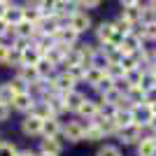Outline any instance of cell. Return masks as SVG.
<instances>
[{
    "instance_id": "cb8c5ba5",
    "label": "cell",
    "mask_w": 156,
    "mask_h": 156,
    "mask_svg": "<svg viewBox=\"0 0 156 156\" xmlns=\"http://www.w3.org/2000/svg\"><path fill=\"white\" fill-rule=\"evenodd\" d=\"M30 114H33V117H37L40 121H44V119L54 117V114H51V110H49V105H47V103H42V105H33Z\"/></svg>"
},
{
    "instance_id": "d6986e66",
    "label": "cell",
    "mask_w": 156,
    "mask_h": 156,
    "mask_svg": "<svg viewBox=\"0 0 156 156\" xmlns=\"http://www.w3.org/2000/svg\"><path fill=\"white\" fill-rule=\"evenodd\" d=\"M40 151L42 154H51V156H58L61 154V144L56 137H44L42 144H40Z\"/></svg>"
},
{
    "instance_id": "5bb4252c",
    "label": "cell",
    "mask_w": 156,
    "mask_h": 156,
    "mask_svg": "<svg viewBox=\"0 0 156 156\" xmlns=\"http://www.w3.org/2000/svg\"><path fill=\"white\" fill-rule=\"evenodd\" d=\"M21 130L26 133V135H40L42 133V121H40L37 117H26L23 119V124H21Z\"/></svg>"
},
{
    "instance_id": "277c9868",
    "label": "cell",
    "mask_w": 156,
    "mask_h": 156,
    "mask_svg": "<svg viewBox=\"0 0 156 156\" xmlns=\"http://www.w3.org/2000/svg\"><path fill=\"white\" fill-rule=\"evenodd\" d=\"M77 37H79V33H75L68 23H63V26L56 30V35H54V42H56V44H63V47H75Z\"/></svg>"
},
{
    "instance_id": "f546056e",
    "label": "cell",
    "mask_w": 156,
    "mask_h": 156,
    "mask_svg": "<svg viewBox=\"0 0 156 156\" xmlns=\"http://www.w3.org/2000/svg\"><path fill=\"white\" fill-rule=\"evenodd\" d=\"M7 58H9V47L0 42V63H7Z\"/></svg>"
},
{
    "instance_id": "30bf717a",
    "label": "cell",
    "mask_w": 156,
    "mask_h": 156,
    "mask_svg": "<svg viewBox=\"0 0 156 156\" xmlns=\"http://www.w3.org/2000/svg\"><path fill=\"white\" fill-rule=\"evenodd\" d=\"M19 79L26 82V84H37V82H42V77H40V72H37L35 65H19Z\"/></svg>"
},
{
    "instance_id": "2e32d148",
    "label": "cell",
    "mask_w": 156,
    "mask_h": 156,
    "mask_svg": "<svg viewBox=\"0 0 156 156\" xmlns=\"http://www.w3.org/2000/svg\"><path fill=\"white\" fill-rule=\"evenodd\" d=\"M98 110H100V105L98 103H93V100H86L84 98V103H82V107H79V114H82V117H86L89 119V121H93V119L98 117Z\"/></svg>"
},
{
    "instance_id": "ac0fdd59",
    "label": "cell",
    "mask_w": 156,
    "mask_h": 156,
    "mask_svg": "<svg viewBox=\"0 0 156 156\" xmlns=\"http://www.w3.org/2000/svg\"><path fill=\"white\" fill-rule=\"evenodd\" d=\"M137 154H140V156H156L154 137H142V140L137 142Z\"/></svg>"
},
{
    "instance_id": "83f0119b",
    "label": "cell",
    "mask_w": 156,
    "mask_h": 156,
    "mask_svg": "<svg viewBox=\"0 0 156 156\" xmlns=\"http://www.w3.org/2000/svg\"><path fill=\"white\" fill-rule=\"evenodd\" d=\"M98 156H121V151H119V147H114V144H105V147H100Z\"/></svg>"
},
{
    "instance_id": "8992f818",
    "label": "cell",
    "mask_w": 156,
    "mask_h": 156,
    "mask_svg": "<svg viewBox=\"0 0 156 156\" xmlns=\"http://www.w3.org/2000/svg\"><path fill=\"white\" fill-rule=\"evenodd\" d=\"M121 51L124 54H133V51H140V49H142V37H140V35H137L135 30H130L128 35H124V37H121Z\"/></svg>"
},
{
    "instance_id": "6da1fadb",
    "label": "cell",
    "mask_w": 156,
    "mask_h": 156,
    "mask_svg": "<svg viewBox=\"0 0 156 156\" xmlns=\"http://www.w3.org/2000/svg\"><path fill=\"white\" fill-rule=\"evenodd\" d=\"M130 117H133V124L135 126H149L151 121H154V114H151V105L147 103H137L130 107Z\"/></svg>"
},
{
    "instance_id": "7c38bea8",
    "label": "cell",
    "mask_w": 156,
    "mask_h": 156,
    "mask_svg": "<svg viewBox=\"0 0 156 156\" xmlns=\"http://www.w3.org/2000/svg\"><path fill=\"white\" fill-rule=\"evenodd\" d=\"M121 19L130 26H137L140 21H142V7L140 5H133V7H124V14H121Z\"/></svg>"
},
{
    "instance_id": "7a4b0ae2",
    "label": "cell",
    "mask_w": 156,
    "mask_h": 156,
    "mask_svg": "<svg viewBox=\"0 0 156 156\" xmlns=\"http://www.w3.org/2000/svg\"><path fill=\"white\" fill-rule=\"evenodd\" d=\"M65 23H68L75 33H84V30H89V26H91V19H89V14H86V12L75 9V12L65 19Z\"/></svg>"
},
{
    "instance_id": "9c48e42d",
    "label": "cell",
    "mask_w": 156,
    "mask_h": 156,
    "mask_svg": "<svg viewBox=\"0 0 156 156\" xmlns=\"http://www.w3.org/2000/svg\"><path fill=\"white\" fill-rule=\"evenodd\" d=\"M51 86H54V91H56V93H68V91L75 89V79H72L68 72H63V75H58V77L51 79Z\"/></svg>"
},
{
    "instance_id": "5b68a950",
    "label": "cell",
    "mask_w": 156,
    "mask_h": 156,
    "mask_svg": "<svg viewBox=\"0 0 156 156\" xmlns=\"http://www.w3.org/2000/svg\"><path fill=\"white\" fill-rule=\"evenodd\" d=\"M42 56H44V54H42L37 47L30 42L26 49H21V54H19V65H37Z\"/></svg>"
},
{
    "instance_id": "e0dca14e",
    "label": "cell",
    "mask_w": 156,
    "mask_h": 156,
    "mask_svg": "<svg viewBox=\"0 0 156 156\" xmlns=\"http://www.w3.org/2000/svg\"><path fill=\"white\" fill-rule=\"evenodd\" d=\"M84 79H86V84H91L93 89H96L100 82L105 79V70H98V68H86V72H84Z\"/></svg>"
},
{
    "instance_id": "ffe728a7",
    "label": "cell",
    "mask_w": 156,
    "mask_h": 156,
    "mask_svg": "<svg viewBox=\"0 0 156 156\" xmlns=\"http://www.w3.org/2000/svg\"><path fill=\"white\" fill-rule=\"evenodd\" d=\"M84 137L89 140V142H98V140H103V137H105V133L98 128L93 121H89V124H86V130H84Z\"/></svg>"
},
{
    "instance_id": "d590c367",
    "label": "cell",
    "mask_w": 156,
    "mask_h": 156,
    "mask_svg": "<svg viewBox=\"0 0 156 156\" xmlns=\"http://www.w3.org/2000/svg\"><path fill=\"white\" fill-rule=\"evenodd\" d=\"M68 2H72V5H79V2H82V0H68Z\"/></svg>"
},
{
    "instance_id": "44dd1931",
    "label": "cell",
    "mask_w": 156,
    "mask_h": 156,
    "mask_svg": "<svg viewBox=\"0 0 156 156\" xmlns=\"http://www.w3.org/2000/svg\"><path fill=\"white\" fill-rule=\"evenodd\" d=\"M56 7H58V0H40L37 2V9H40L42 16H54Z\"/></svg>"
},
{
    "instance_id": "f1b7e54d",
    "label": "cell",
    "mask_w": 156,
    "mask_h": 156,
    "mask_svg": "<svg viewBox=\"0 0 156 156\" xmlns=\"http://www.w3.org/2000/svg\"><path fill=\"white\" fill-rule=\"evenodd\" d=\"M144 103H147V105H154L156 103V86H151V89L144 91Z\"/></svg>"
},
{
    "instance_id": "4dcf8cb0",
    "label": "cell",
    "mask_w": 156,
    "mask_h": 156,
    "mask_svg": "<svg viewBox=\"0 0 156 156\" xmlns=\"http://www.w3.org/2000/svg\"><path fill=\"white\" fill-rule=\"evenodd\" d=\"M9 110H12V105H7V103H0V121H5V119L9 117Z\"/></svg>"
},
{
    "instance_id": "7402d4cb",
    "label": "cell",
    "mask_w": 156,
    "mask_h": 156,
    "mask_svg": "<svg viewBox=\"0 0 156 156\" xmlns=\"http://www.w3.org/2000/svg\"><path fill=\"white\" fill-rule=\"evenodd\" d=\"M124 68H121V63H110L107 68H105V77H110L112 82H119V79H124Z\"/></svg>"
},
{
    "instance_id": "8fae6325",
    "label": "cell",
    "mask_w": 156,
    "mask_h": 156,
    "mask_svg": "<svg viewBox=\"0 0 156 156\" xmlns=\"http://www.w3.org/2000/svg\"><path fill=\"white\" fill-rule=\"evenodd\" d=\"M33 98H30V91H23V93H16V96L12 98V107L14 110H19V112H28L33 110Z\"/></svg>"
},
{
    "instance_id": "d4e9b609",
    "label": "cell",
    "mask_w": 156,
    "mask_h": 156,
    "mask_svg": "<svg viewBox=\"0 0 156 156\" xmlns=\"http://www.w3.org/2000/svg\"><path fill=\"white\" fill-rule=\"evenodd\" d=\"M140 37L144 40H156V21H151V23H142V30L137 33Z\"/></svg>"
},
{
    "instance_id": "74e56055",
    "label": "cell",
    "mask_w": 156,
    "mask_h": 156,
    "mask_svg": "<svg viewBox=\"0 0 156 156\" xmlns=\"http://www.w3.org/2000/svg\"><path fill=\"white\" fill-rule=\"evenodd\" d=\"M40 156H51V154H40Z\"/></svg>"
},
{
    "instance_id": "836d02e7",
    "label": "cell",
    "mask_w": 156,
    "mask_h": 156,
    "mask_svg": "<svg viewBox=\"0 0 156 156\" xmlns=\"http://www.w3.org/2000/svg\"><path fill=\"white\" fill-rule=\"evenodd\" d=\"M5 12H7V5H5V2H0V19H5Z\"/></svg>"
},
{
    "instance_id": "52a82bcc",
    "label": "cell",
    "mask_w": 156,
    "mask_h": 156,
    "mask_svg": "<svg viewBox=\"0 0 156 156\" xmlns=\"http://www.w3.org/2000/svg\"><path fill=\"white\" fill-rule=\"evenodd\" d=\"M84 130L86 126L82 121H68V126L63 128V135L68 137V142H79V140H84Z\"/></svg>"
},
{
    "instance_id": "484cf974",
    "label": "cell",
    "mask_w": 156,
    "mask_h": 156,
    "mask_svg": "<svg viewBox=\"0 0 156 156\" xmlns=\"http://www.w3.org/2000/svg\"><path fill=\"white\" fill-rule=\"evenodd\" d=\"M0 156H19V151L12 142H0Z\"/></svg>"
},
{
    "instance_id": "603a6c76",
    "label": "cell",
    "mask_w": 156,
    "mask_h": 156,
    "mask_svg": "<svg viewBox=\"0 0 156 156\" xmlns=\"http://www.w3.org/2000/svg\"><path fill=\"white\" fill-rule=\"evenodd\" d=\"M42 19V14H40L37 5L33 7H23V21H28V23H33V26H37V21Z\"/></svg>"
},
{
    "instance_id": "4fadbf2b",
    "label": "cell",
    "mask_w": 156,
    "mask_h": 156,
    "mask_svg": "<svg viewBox=\"0 0 156 156\" xmlns=\"http://www.w3.org/2000/svg\"><path fill=\"white\" fill-rule=\"evenodd\" d=\"M61 124H58V119L56 117H49V119H44L42 121V135L44 137H58V133H61Z\"/></svg>"
},
{
    "instance_id": "ba28073f",
    "label": "cell",
    "mask_w": 156,
    "mask_h": 156,
    "mask_svg": "<svg viewBox=\"0 0 156 156\" xmlns=\"http://www.w3.org/2000/svg\"><path fill=\"white\" fill-rule=\"evenodd\" d=\"M61 98H63V107L65 110H70V112H77L79 107H82V103H84V96L79 91H68V93H61Z\"/></svg>"
},
{
    "instance_id": "3957f363",
    "label": "cell",
    "mask_w": 156,
    "mask_h": 156,
    "mask_svg": "<svg viewBox=\"0 0 156 156\" xmlns=\"http://www.w3.org/2000/svg\"><path fill=\"white\" fill-rule=\"evenodd\" d=\"M117 135H119V140H121L124 144H135V142H140V140H142V128H140V126H135V124H130V126L119 128Z\"/></svg>"
},
{
    "instance_id": "9a60e30c",
    "label": "cell",
    "mask_w": 156,
    "mask_h": 156,
    "mask_svg": "<svg viewBox=\"0 0 156 156\" xmlns=\"http://www.w3.org/2000/svg\"><path fill=\"white\" fill-rule=\"evenodd\" d=\"M5 21L9 23V26H16L19 21H23V7H21V5H7Z\"/></svg>"
},
{
    "instance_id": "1f68e13d",
    "label": "cell",
    "mask_w": 156,
    "mask_h": 156,
    "mask_svg": "<svg viewBox=\"0 0 156 156\" xmlns=\"http://www.w3.org/2000/svg\"><path fill=\"white\" fill-rule=\"evenodd\" d=\"M79 5H84L86 9H96V7L100 5V0H82V2H79Z\"/></svg>"
},
{
    "instance_id": "e575fe53",
    "label": "cell",
    "mask_w": 156,
    "mask_h": 156,
    "mask_svg": "<svg viewBox=\"0 0 156 156\" xmlns=\"http://www.w3.org/2000/svg\"><path fill=\"white\" fill-rule=\"evenodd\" d=\"M19 156H40V154H33V151H21Z\"/></svg>"
},
{
    "instance_id": "f35d334b",
    "label": "cell",
    "mask_w": 156,
    "mask_h": 156,
    "mask_svg": "<svg viewBox=\"0 0 156 156\" xmlns=\"http://www.w3.org/2000/svg\"><path fill=\"white\" fill-rule=\"evenodd\" d=\"M151 137H154V142H156V133H154V135H151Z\"/></svg>"
},
{
    "instance_id": "8d00e7d4",
    "label": "cell",
    "mask_w": 156,
    "mask_h": 156,
    "mask_svg": "<svg viewBox=\"0 0 156 156\" xmlns=\"http://www.w3.org/2000/svg\"><path fill=\"white\" fill-rule=\"evenodd\" d=\"M28 2H33V5H37V2H40V0H28Z\"/></svg>"
},
{
    "instance_id": "d6a6232c",
    "label": "cell",
    "mask_w": 156,
    "mask_h": 156,
    "mask_svg": "<svg viewBox=\"0 0 156 156\" xmlns=\"http://www.w3.org/2000/svg\"><path fill=\"white\" fill-rule=\"evenodd\" d=\"M119 2H121L124 7H133V5H137L140 0H119Z\"/></svg>"
},
{
    "instance_id": "4316f807",
    "label": "cell",
    "mask_w": 156,
    "mask_h": 156,
    "mask_svg": "<svg viewBox=\"0 0 156 156\" xmlns=\"http://www.w3.org/2000/svg\"><path fill=\"white\" fill-rule=\"evenodd\" d=\"M12 98H14L12 89H9L7 84H2V86H0V103H7V105H12Z\"/></svg>"
}]
</instances>
